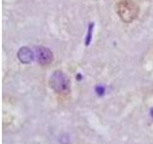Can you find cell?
Here are the masks:
<instances>
[{"mask_svg": "<svg viewBox=\"0 0 153 144\" xmlns=\"http://www.w3.org/2000/svg\"><path fill=\"white\" fill-rule=\"evenodd\" d=\"M151 116H152V117H153V110H151Z\"/></svg>", "mask_w": 153, "mask_h": 144, "instance_id": "obj_6", "label": "cell"}, {"mask_svg": "<svg viewBox=\"0 0 153 144\" xmlns=\"http://www.w3.org/2000/svg\"><path fill=\"white\" fill-rule=\"evenodd\" d=\"M49 84L52 89L59 94H67L70 92V80L62 71H55L50 77Z\"/></svg>", "mask_w": 153, "mask_h": 144, "instance_id": "obj_2", "label": "cell"}, {"mask_svg": "<svg viewBox=\"0 0 153 144\" xmlns=\"http://www.w3.org/2000/svg\"><path fill=\"white\" fill-rule=\"evenodd\" d=\"M17 58L22 64H30L33 60V53L28 47H21L17 52Z\"/></svg>", "mask_w": 153, "mask_h": 144, "instance_id": "obj_4", "label": "cell"}, {"mask_svg": "<svg viewBox=\"0 0 153 144\" xmlns=\"http://www.w3.org/2000/svg\"><path fill=\"white\" fill-rule=\"evenodd\" d=\"M37 58L38 62L43 65H49L53 61V53L49 48L44 46H39L37 48Z\"/></svg>", "mask_w": 153, "mask_h": 144, "instance_id": "obj_3", "label": "cell"}, {"mask_svg": "<svg viewBox=\"0 0 153 144\" xmlns=\"http://www.w3.org/2000/svg\"><path fill=\"white\" fill-rule=\"evenodd\" d=\"M116 12L122 21L131 23L138 17L139 6L133 0H121L116 6Z\"/></svg>", "mask_w": 153, "mask_h": 144, "instance_id": "obj_1", "label": "cell"}, {"mask_svg": "<svg viewBox=\"0 0 153 144\" xmlns=\"http://www.w3.org/2000/svg\"><path fill=\"white\" fill-rule=\"evenodd\" d=\"M93 27H94V23H90L89 27H88V33H87V36H86V40H85V45L86 46H89L91 40H92Z\"/></svg>", "mask_w": 153, "mask_h": 144, "instance_id": "obj_5", "label": "cell"}]
</instances>
